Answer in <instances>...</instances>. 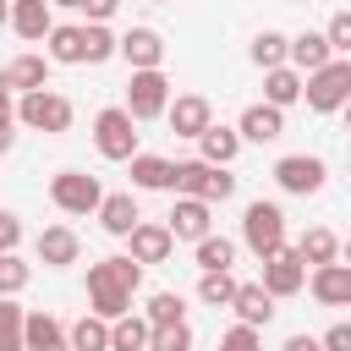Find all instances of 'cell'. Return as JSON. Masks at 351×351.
Instances as JSON below:
<instances>
[{
	"mask_svg": "<svg viewBox=\"0 0 351 351\" xmlns=\"http://www.w3.org/2000/svg\"><path fill=\"white\" fill-rule=\"evenodd\" d=\"M137 285H143V263L126 252V258H99V263H88V313H99V318H126L132 313V296H137Z\"/></svg>",
	"mask_w": 351,
	"mask_h": 351,
	"instance_id": "6da1fadb",
	"label": "cell"
},
{
	"mask_svg": "<svg viewBox=\"0 0 351 351\" xmlns=\"http://www.w3.org/2000/svg\"><path fill=\"white\" fill-rule=\"evenodd\" d=\"M93 148H99V159H110V165H132L143 148H137V115L126 110V104H110V110H99L93 115Z\"/></svg>",
	"mask_w": 351,
	"mask_h": 351,
	"instance_id": "7a4b0ae2",
	"label": "cell"
},
{
	"mask_svg": "<svg viewBox=\"0 0 351 351\" xmlns=\"http://www.w3.org/2000/svg\"><path fill=\"white\" fill-rule=\"evenodd\" d=\"M71 121H77V104L66 93H55V88H38V93L16 99V126H27V132L60 137V132H71Z\"/></svg>",
	"mask_w": 351,
	"mask_h": 351,
	"instance_id": "3957f363",
	"label": "cell"
},
{
	"mask_svg": "<svg viewBox=\"0 0 351 351\" xmlns=\"http://www.w3.org/2000/svg\"><path fill=\"white\" fill-rule=\"evenodd\" d=\"M176 192L203 197V203H225V197H236V176H230V165H208V159H176Z\"/></svg>",
	"mask_w": 351,
	"mask_h": 351,
	"instance_id": "277c9868",
	"label": "cell"
},
{
	"mask_svg": "<svg viewBox=\"0 0 351 351\" xmlns=\"http://www.w3.org/2000/svg\"><path fill=\"white\" fill-rule=\"evenodd\" d=\"M104 186H99V176H88V170H60V176H49V203L60 208V214H99L104 208Z\"/></svg>",
	"mask_w": 351,
	"mask_h": 351,
	"instance_id": "5b68a950",
	"label": "cell"
},
{
	"mask_svg": "<svg viewBox=\"0 0 351 351\" xmlns=\"http://www.w3.org/2000/svg\"><path fill=\"white\" fill-rule=\"evenodd\" d=\"M241 241L258 252V263H263L269 252H280V247H285V208H280V203L252 197V203H247V214H241Z\"/></svg>",
	"mask_w": 351,
	"mask_h": 351,
	"instance_id": "8992f818",
	"label": "cell"
},
{
	"mask_svg": "<svg viewBox=\"0 0 351 351\" xmlns=\"http://www.w3.org/2000/svg\"><path fill=\"white\" fill-rule=\"evenodd\" d=\"M351 104V55H335L324 71L307 77V110L313 115H335Z\"/></svg>",
	"mask_w": 351,
	"mask_h": 351,
	"instance_id": "52a82bcc",
	"label": "cell"
},
{
	"mask_svg": "<svg viewBox=\"0 0 351 351\" xmlns=\"http://www.w3.org/2000/svg\"><path fill=\"white\" fill-rule=\"evenodd\" d=\"M170 77H165V66H154V71H132L126 77V110L137 115V121H154V115H170Z\"/></svg>",
	"mask_w": 351,
	"mask_h": 351,
	"instance_id": "ba28073f",
	"label": "cell"
},
{
	"mask_svg": "<svg viewBox=\"0 0 351 351\" xmlns=\"http://www.w3.org/2000/svg\"><path fill=\"white\" fill-rule=\"evenodd\" d=\"M274 181H280V192H291V197H313V192H324L329 165H324L318 154H285V159H274Z\"/></svg>",
	"mask_w": 351,
	"mask_h": 351,
	"instance_id": "9c48e42d",
	"label": "cell"
},
{
	"mask_svg": "<svg viewBox=\"0 0 351 351\" xmlns=\"http://www.w3.org/2000/svg\"><path fill=\"white\" fill-rule=\"evenodd\" d=\"M307 269H313V263H307L296 247H280V252H269V258H263V285L285 302V296H296V291L307 285Z\"/></svg>",
	"mask_w": 351,
	"mask_h": 351,
	"instance_id": "30bf717a",
	"label": "cell"
},
{
	"mask_svg": "<svg viewBox=\"0 0 351 351\" xmlns=\"http://www.w3.org/2000/svg\"><path fill=\"white\" fill-rule=\"evenodd\" d=\"M49 66H55V60H49V55H33V49H27V55H11L5 71H0V88L16 93V99H22V93H38V88H49Z\"/></svg>",
	"mask_w": 351,
	"mask_h": 351,
	"instance_id": "8fae6325",
	"label": "cell"
},
{
	"mask_svg": "<svg viewBox=\"0 0 351 351\" xmlns=\"http://www.w3.org/2000/svg\"><path fill=\"white\" fill-rule=\"evenodd\" d=\"M208 208L214 203H203V197H186V192H176V208H170V230H176V241H203V236H214V219H208Z\"/></svg>",
	"mask_w": 351,
	"mask_h": 351,
	"instance_id": "7c38bea8",
	"label": "cell"
},
{
	"mask_svg": "<svg viewBox=\"0 0 351 351\" xmlns=\"http://www.w3.org/2000/svg\"><path fill=\"white\" fill-rule=\"evenodd\" d=\"M165 121H170V132H176V137H192V143H197V137L214 126V104H208L203 93H176V104H170V115H165Z\"/></svg>",
	"mask_w": 351,
	"mask_h": 351,
	"instance_id": "4fadbf2b",
	"label": "cell"
},
{
	"mask_svg": "<svg viewBox=\"0 0 351 351\" xmlns=\"http://www.w3.org/2000/svg\"><path fill=\"white\" fill-rule=\"evenodd\" d=\"M49 11H55L49 0H11V16H5V22H11V33H16L22 44H38V38L55 33V16H49Z\"/></svg>",
	"mask_w": 351,
	"mask_h": 351,
	"instance_id": "5bb4252c",
	"label": "cell"
},
{
	"mask_svg": "<svg viewBox=\"0 0 351 351\" xmlns=\"http://www.w3.org/2000/svg\"><path fill=\"white\" fill-rule=\"evenodd\" d=\"M55 66H88V22H55V33L44 38Z\"/></svg>",
	"mask_w": 351,
	"mask_h": 351,
	"instance_id": "9a60e30c",
	"label": "cell"
},
{
	"mask_svg": "<svg viewBox=\"0 0 351 351\" xmlns=\"http://www.w3.org/2000/svg\"><path fill=\"white\" fill-rule=\"evenodd\" d=\"M121 60L132 71H154V66H165V38L154 27H126L121 33Z\"/></svg>",
	"mask_w": 351,
	"mask_h": 351,
	"instance_id": "2e32d148",
	"label": "cell"
},
{
	"mask_svg": "<svg viewBox=\"0 0 351 351\" xmlns=\"http://www.w3.org/2000/svg\"><path fill=\"white\" fill-rule=\"evenodd\" d=\"M126 247H132V258H137V263H165V258L176 252V230H170V225H159V219H143V225L126 236Z\"/></svg>",
	"mask_w": 351,
	"mask_h": 351,
	"instance_id": "e0dca14e",
	"label": "cell"
},
{
	"mask_svg": "<svg viewBox=\"0 0 351 351\" xmlns=\"http://www.w3.org/2000/svg\"><path fill=\"white\" fill-rule=\"evenodd\" d=\"M33 247H38V263H49V269H66V263L82 258V236L71 225H44Z\"/></svg>",
	"mask_w": 351,
	"mask_h": 351,
	"instance_id": "ac0fdd59",
	"label": "cell"
},
{
	"mask_svg": "<svg viewBox=\"0 0 351 351\" xmlns=\"http://www.w3.org/2000/svg\"><path fill=\"white\" fill-rule=\"evenodd\" d=\"M313 302H324V307H351V263H318L313 269Z\"/></svg>",
	"mask_w": 351,
	"mask_h": 351,
	"instance_id": "d6986e66",
	"label": "cell"
},
{
	"mask_svg": "<svg viewBox=\"0 0 351 351\" xmlns=\"http://www.w3.org/2000/svg\"><path fill=\"white\" fill-rule=\"evenodd\" d=\"M241 137L247 143H274V137H285V110L280 104H269V99H258V104H247L241 110Z\"/></svg>",
	"mask_w": 351,
	"mask_h": 351,
	"instance_id": "ffe728a7",
	"label": "cell"
},
{
	"mask_svg": "<svg viewBox=\"0 0 351 351\" xmlns=\"http://www.w3.org/2000/svg\"><path fill=\"white\" fill-rule=\"evenodd\" d=\"M329 60H335L329 33H313V27H307V33H291V66H296V71L313 77V71H324Z\"/></svg>",
	"mask_w": 351,
	"mask_h": 351,
	"instance_id": "44dd1931",
	"label": "cell"
},
{
	"mask_svg": "<svg viewBox=\"0 0 351 351\" xmlns=\"http://www.w3.org/2000/svg\"><path fill=\"white\" fill-rule=\"evenodd\" d=\"M132 186H137V192H176V159H165V154H137V159H132Z\"/></svg>",
	"mask_w": 351,
	"mask_h": 351,
	"instance_id": "7402d4cb",
	"label": "cell"
},
{
	"mask_svg": "<svg viewBox=\"0 0 351 351\" xmlns=\"http://www.w3.org/2000/svg\"><path fill=\"white\" fill-rule=\"evenodd\" d=\"M274 302H280V296H274V291L258 280V285H241L230 307H236V318H241V324H252V329H269V324H274Z\"/></svg>",
	"mask_w": 351,
	"mask_h": 351,
	"instance_id": "603a6c76",
	"label": "cell"
},
{
	"mask_svg": "<svg viewBox=\"0 0 351 351\" xmlns=\"http://www.w3.org/2000/svg\"><path fill=\"white\" fill-rule=\"evenodd\" d=\"M263 99L280 104V110H291L296 99H307V71H296V66H274V71H263Z\"/></svg>",
	"mask_w": 351,
	"mask_h": 351,
	"instance_id": "cb8c5ba5",
	"label": "cell"
},
{
	"mask_svg": "<svg viewBox=\"0 0 351 351\" xmlns=\"http://www.w3.org/2000/svg\"><path fill=\"white\" fill-rule=\"evenodd\" d=\"M241 126H208L203 137H197V159H208V165H236V154H241Z\"/></svg>",
	"mask_w": 351,
	"mask_h": 351,
	"instance_id": "d4e9b609",
	"label": "cell"
},
{
	"mask_svg": "<svg viewBox=\"0 0 351 351\" xmlns=\"http://www.w3.org/2000/svg\"><path fill=\"white\" fill-rule=\"evenodd\" d=\"M99 225H104V236H132L137 225H143V214H137V197L132 192H110L104 197V208H99Z\"/></svg>",
	"mask_w": 351,
	"mask_h": 351,
	"instance_id": "484cf974",
	"label": "cell"
},
{
	"mask_svg": "<svg viewBox=\"0 0 351 351\" xmlns=\"http://www.w3.org/2000/svg\"><path fill=\"white\" fill-rule=\"evenodd\" d=\"M247 55H252V66H258V71L291 66V33H280V27H263V33L247 44Z\"/></svg>",
	"mask_w": 351,
	"mask_h": 351,
	"instance_id": "4316f807",
	"label": "cell"
},
{
	"mask_svg": "<svg viewBox=\"0 0 351 351\" xmlns=\"http://www.w3.org/2000/svg\"><path fill=\"white\" fill-rule=\"evenodd\" d=\"M154 346V318L143 313H126V318H115L110 324V351H148Z\"/></svg>",
	"mask_w": 351,
	"mask_h": 351,
	"instance_id": "83f0119b",
	"label": "cell"
},
{
	"mask_svg": "<svg viewBox=\"0 0 351 351\" xmlns=\"http://www.w3.org/2000/svg\"><path fill=\"white\" fill-rule=\"evenodd\" d=\"M27 351H71V329L49 313H27Z\"/></svg>",
	"mask_w": 351,
	"mask_h": 351,
	"instance_id": "f1b7e54d",
	"label": "cell"
},
{
	"mask_svg": "<svg viewBox=\"0 0 351 351\" xmlns=\"http://www.w3.org/2000/svg\"><path fill=\"white\" fill-rule=\"evenodd\" d=\"M296 252H302V258H307V263L318 269V263H335V258L346 252V241H340L335 230H324V225H313V230H302V236H296Z\"/></svg>",
	"mask_w": 351,
	"mask_h": 351,
	"instance_id": "f546056e",
	"label": "cell"
},
{
	"mask_svg": "<svg viewBox=\"0 0 351 351\" xmlns=\"http://www.w3.org/2000/svg\"><path fill=\"white\" fill-rule=\"evenodd\" d=\"M236 291H241V280H236L230 269H203V274H197V302H203V307H230Z\"/></svg>",
	"mask_w": 351,
	"mask_h": 351,
	"instance_id": "4dcf8cb0",
	"label": "cell"
},
{
	"mask_svg": "<svg viewBox=\"0 0 351 351\" xmlns=\"http://www.w3.org/2000/svg\"><path fill=\"white\" fill-rule=\"evenodd\" d=\"M71 351H110V318L82 313V318L71 324Z\"/></svg>",
	"mask_w": 351,
	"mask_h": 351,
	"instance_id": "1f68e13d",
	"label": "cell"
},
{
	"mask_svg": "<svg viewBox=\"0 0 351 351\" xmlns=\"http://www.w3.org/2000/svg\"><path fill=\"white\" fill-rule=\"evenodd\" d=\"M236 263V241L230 236H203L197 241V269H230Z\"/></svg>",
	"mask_w": 351,
	"mask_h": 351,
	"instance_id": "d6a6232c",
	"label": "cell"
},
{
	"mask_svg": "<svg viewBox=\"0 0 351 351\" xmlns=\"http://www.w3.org/2000/svg\"><path fill=\"white\" fill-rule=\"evenodd\" d=\"M110 55H121V38L110 33V22H88V66H104Z\"/></svg>",
	"mask_w": 351,
	"mask_h": 351,
	"instance_id": "836d02e7",
	"label": "cell"
},
{
	"mask_svg": "<svg viewBox=\"0 0 351 351\" xmlns=\"http://www.w3.org/2000/svg\"><path fill=\"white\" fill-rule=\"evenodd\" d=\"M148 318H154V324H181V318H186V302H181L176 291H154V296H148Z\"/></svg>",
	"mask_w": 351,
	"mask_h": 351,
	"instance_id": "e575fe53",
	"label": "cell"
},
{
	"mask_svg": "<svg viewBox=\"0 0 351 351\" xmlns=\"http://www.w3.org/2000/svg\"><path fill=\"white\" fill-rule=\"evenodd\" d=\"M154 351H192V324H154Z\"/></svg>",
	"mask_w": 351,
	"mask_h": 351,
	"instance_id": "d590c367",
	"label": "cell"
},
{
	"mask_svg": "<svg viewBox=\"0 0 351 351\" xmlns=\"http://www.w3.org/2000/svg\"><path fill=\"white\" fill-rule=\"evenodd\" d=\"M219 351H263V329H252V324L236 318V329L219 335Z\"/></svg>",
	"mask_w": 351,
	"mask_h": 351,
	"instance_id": "8d00e7d4",
	"label": "cell"
},
{
	"mask_svg": "<svg viewBox=\"0 0 351 351\" xmlns=\"http://www.w3.org/2000/svg\"><path fill=\"white\" fill-rule=\"evenodd\" d=\"M22 285H27V263H22L16 252H5V258H0V296H16Z\"/></svg>",
	"mask_w": 351,
	"mask_h": 351,
	"instance_id": "74e56055",
	"label": "cell"
},
{
	"mask_svg": "<svg viewBox=\"0 0 351 351\" xmlns=\"http://www.w3.org/2000/svg\"><path fill=\"white\" fill-rule=\"evenodd\" d=\"M324 33H329V44H335V55H351V11H335Z\"/></svg>",
	"mask_w": 351,
	"mask_h": 351,
	"instance_id": "f35d334b",
	"label": "cell"
},
{
	"mask_svg": "<svg viewBox=\"0 0 351 351\" xmlns=\"http://www.w3.org/2000/svg\"><path fill=\"white\" fill-rule=\"evenodd\" d=\"M324 351H351V318H340V324L324 329Z\"/></svg>",
	"mask_w": 351,
	"mask_h": 351,
	"instance_id": "ab89813d",
	"label": "cell"
},
{
	"mask_svg": "<svg viewBox=\"0 0 351 351\" xmlns=\"http://www.w3.org/2000/svg\"><path fill=\"white\" fill-rule=\"evenodd\" d=\"M0 247H5V252L22 247V219H16V214H0Z\"/></svg>",
	"mask_w": 351,
	"mask_h": 351,
	"instance_id": "60d3db41",
	"label": "cell"
},
{
	"mask_svg": "<svg viewBox=\"0 0 351 351\" xmlns=\"http://www.w3.org/2000/svg\"><path fill=\"white\" fill-rule=\"evenodd\" d=\"M77 11H82V16H88V22H110V16H115V11H121V0H82V5H77Z\"/></svg>",
	"mask_w": 351,
	"mask_h": 351,
	"instance_id": "b9f144b4",
	"label": "cell"
},
{
	"mask_svg": "<svg viewBox=\"0 0 351 351\" xmlns=\"http://www.w3.org/2000/svg\"><path fill=\"white\" fill-rule=\"evenodd\" d=\"M280 351H324V335H291Z\"/></svg>",
	"mask_w": 351,
	"mask_h": 351,
	"instance_id": "7bdbcfd3",
	"label": "cell"
},
{
	"mask_svg": "<svg viewBox=\"0 0 351 351\" xmlns=\"http://www.w3.org/2000/svg\"><path fill=\"white\" fill-rule=\"evenodd\" d=\"M49 5H71V11H77V5H82V0H49Z\"/></svg>",
	"mask_w": 351,
	"mask_h": 351,
	"instance_id": "ee69618b",
	"label": "cell"
},
{
	"mask_svg": "<svg viewBox=\"0 0 351 351\" xmlns=\"http://www.w3.org/2000/svg\"><path fill=\"white\" fill-rule=\"evenodd\" d=\"M340 115H346V132H351V104H346V110H340Z\"/></svg>",
	"mask_w": 351,
	"mask_h": 351,
	"instance_id": "f6af8a7d",
	"label": "cell"
},
{
	"mask_svg": "<svg viewBox=\"0 0 351 351\" xmlns=\"http://www.w3.org/2000/svg\"><path fill=\"white\" fill-rule=\"evenodd\" d=\"M346 263H351V236H346Z\"/></svg>",
	"mask_w": 351,
	"mask_h": 351,
	"instance_id": "bcb514c9",
	"label": "cell"
},
{
	"mask_svg": "<svg viewBox=\"0 0 351 351\" xmlns=\"http://www.w3.org/2000/svg\"><path fill=\"white\" fill-rule=\"evenodd\" d=\"M154 5H170V0H154Z\"/></svg>",
	"mask_w": 351,
	"mask_h": 351,
	"instance_id": "7dc6e473",
	"label": "cell"
},
{
	"mask_svg": "<svg viewBox=\"0 0 351 351\" xmlns=\"http://www.w3.org/2000/svg\"><path fill=\"white\" fill-rule=\"evenodd\" d=\"M346 176H351V165H346Z\"/></svg>",
	"mask_w": 351,
	"mask_h": 351,
	"instance_id": "c3c4849f",
	"label": "cell"
},
{
	"mask_svg": "<svg viewBox=\"0 0 351 351\" xmlns=\"http://www.w3.org/2000/svg\"><path fill=\"white\" fill-rule=\"evenodd\" d=\"M302 5H307V0H302Z\"/></svg>",
	"mask_w": 351,
	"mask_h": 351,
	"instance_id": "681fc988",
	"label": "cell"
},
{
	"mask_svg": "<svg viewBox=\"0 0 351 351\" xmlns=\"http://www.w3.org/2000/svg\"><path fill=\"white\" fill-rule=\"evenodd\" d=\"M148 351H154V346H148Z\"/></svg>",
	"mask_w": 351,
	"mask_h": 351,
	"instance_id": "f907efd6",
	"label": "cell"
}]
</instances>
